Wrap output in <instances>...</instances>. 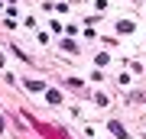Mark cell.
I'll return each instance as SVG.
<instances>
[{
  "label": "cell",
  "instance_id": "1",
  "mask_svg": "<svg viewBox=\"0 0 146 139\" xmlns=\"http://www.w3.org/2000/svg\"><path fill=\"white\" fill-rule=\"evenodd\" d=\"M110 133H114L117 139H127V129H123V126H120V123H117V120H114V123H110Z\"/></svg>",
  "mask_w": 146,
  "mask_h": 139
},
{
  "label": "cell",
  "instance_id": "2",
  "mask_svg": "<svg viewBox=\"0 0 146 139\" xmlns=\"http://www.w3.org/2000/svg\"><path fill=\"white\" fill-rule=\"evenodd\" d=\"M42 88H46V84H42V81H33V78L26 81V91H42Z\"/></svg>",
  "mask_w": 146,
  "mask_h": 139
},
{
  "label": "cell",
  "instance_id": "3",
  "mask_svg": "<svg viewBox=\"0 0 146 139\" xmlns=\"http://www.w3.org/2000/svg\"><path fill=\"white\" fill-rule=\"evenodd\" d=\"M117 29H120V32H133V23H127V20H123V23H117Z\"/></svg>",
  "mask_w": 146,
  "mask_h": 139
}]
</instances>
